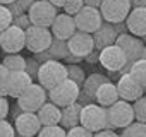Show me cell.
Segmentation results:
<instances>
[{
    "instance_id": "obj_8",
    "label": "cell",
    "mask_w": 146,
    "mask_h": 137,
    "mask_svg": "<svg viewBox=\"0 0 146 137\" xmlns=\"http://www.w3.org/2000/svg\"><path fill=\"white\" fill-rule=\"evenodd\" d=\"M57 14H58L57 7L52 5L48 0H36L28 11L31 24L40 26V28H50L53 19L57 17Z\"/></svg>"
},
{
    "instance_id": "obj_11",
    "label": "cell",
    "mask_w": 146,
    "mask_h": 137,
    "mask_svg": "<svg viewBox=\"0 0 146 137\" xmlns=\"http://www.w3.org/2000/svg\"><path fill=\"white\" fill-rule=\"evenodd\" d=\"M26 46L24 29L11 24L7 29L0 33V50L5 53H21Z\"/></svg>"
},
{
    "instance_id": "obj_39",
    "label": "cell",
    "mask_w": 146,
    "mask_h": 137,
    "mask_svg": "<svg viewBox=\"0 0 146 137\" xmlns=\"http://www.w3.org/2000/svg\"><path fill=\"white\" fill-rule=\"evenodd\" d=\"M93 137H120V135H119V134H115L113 130L103 128V130H100V132H95V134H93Z\"/></svg>"
},
{
    "instance_id": "obj_28",
    "label": "cell",
    "mask_w": 146,
    "mask_h": 137,
    "mask_svg": "<svg viewBox=\"0 0 146 137\" xmlns=\"http://www.w3.org/2000/svg\"><path fill=\"white\" fill-rule=\"evenodd\" d=\"M132 110H134V120L146 123V96H141L139 99H136L132 103Z\"/></svg>"
},
{
    "instance_id": "obj_18",
    "label": "cell",
    "mask_w": 146,
    "mask_h": 137,
    "mask_svg": "<svg viewBox=\"0 0 146 137\" xmlns=\"http://www.w3.org/2000/svg\"><path fill=\"white\" fill-rule=\"evenodd\" d=\"M35 81L26 74V70H17V72H11L9 79H7V96L17 99L28 88L29 84H33Z\"/></svg>"
},
{
    "instance_id": "obj_42",
    "label": "cell",
    "mask_w": 146,
    "mask_h": 137,
    "mask_svg": "<svg viewBox=\"0 0 146 137\" xmlns=\"http://www.w3.org/2000/svg\"><path fill=\"white\" fill-rule=\"evenodd\" d=\"M98 55H100V51H98V50H93V51H91L84 60H86L88 63H96V62H98Z\"/></svg>"
},
{
    "instance_id": "obj_36",
    "label": "cell",
    "mask_w": 146,
    "mask_h": 137,
    "mask_svg": "<svg viewBox=\"0 0 146 137\" xmlns=\"http://www.w3.org/2000/svg\"><path fill=\"white\" fill-rule=\"evenodd\" d=\"M12 24L17 26V28H21V29H24V31H26L29 26H33L31 21H29L28 12H26V14H21V16H17V17H14V19H12Z\"/></svg>"
},
{
    "instance_id": "obj_25",
    "label": "cell",
    "mask_w": 146,
    "mask_h": 137,
    "mask_svg": "<svg viewBox=\"0 0 146 137\" xmlns=\"http://www.w3.org/2000/svg\"><path fill=\"white\" fill-rule=\"evenodd\" d=\"M129 74L144 88L146 86V58H139L137 62H134V65L131 67Z\"/></svg>"
},
{
    "instance_id": "obj_13",
    "label": "cell",
    "mask_w": 146,
    "mask_h": 137,
    "mask_svg": "<svg viewBox=\"0 0 146 137\" xmlns=\"http://www.w3.org/2000/svg\"><path fill=\"white\" fill-rule=\"evenodd\" d=\"M117 91H119V98L129 103H134L136 99H139L141 96H144V88L129 74H120L119 81H117Z\"/></svg>"
},
{
    "instance_id": "obj_48",
    "label": "cell",
    "mask_w": 146,
    "mask_h": 137,
    "mask_svg": "<svg viewBox=\"0 0 146 137\" xmlns=\"http://www.w3.org/2000/svg\"><path fill=\"white\" fill-rule=\"evenodd\" d=\"M14 2H16V0H0V5H11Z\"/></svg>"
},
{
    "instance_id": "obj_46",
    "label": "cell",
    "mask_w": 146,
    "mask_h": 137,
    "mask_svg": "<svg viewBox=\"0 0 146 137\" xmlns=\"http://www.w3.org/2000/svg\"><path fill=\"white\" fill-rule=\"evenodd\" d=\"M11 113H12V115H14V118H17V117H19V115H21V113H23V110H21V108H19V105H17V103H16V105H14V108H12V110H11Z\"/></svg>"
},
{
    "instance_id": "obj_3",
    "label": "cell",
    "mask_w": 146,
    "mask_h": 137,
    "mask_svg": "<svg viewBox=\"0 0 146 137\" xmlns=\"http://www.w3.org/2000/svg\"><path fill=\"white\" fill-rule=\"evenodd\" d=\"M107 118H108V130L113 128H125L129 123L134 122V110L129 101L119 99L113 105L107 108Z\"/></svg>"
},
{
    "instance_id": "obj_32",
    "label": "cell",
    "mask_w": 146,
    "mask_h": 137,
    "mask_svg": "<svg viewBox=\"0 0 146 137\" xmlns=\"http://www.w3.org/2000/svg\"><path fill=\"white\" fill-rule=\"evenodd\" d=\"M9 74H11V70L4 63H0V96H7V79H9Z\"/></svg>"
},
{
    "instance_id": "obj_45",
    "label": "cell",
    "mask_w": 146,
    "mask_h": 137,
    "mask_svg": "<svg viewBox=\"0 0 146 137\" xmlns=\"http://www.w3.org/2000/svg\"><path fill=\"white\" fill-rule=\"evenodd\" d=\"M132 7H144L146 9V0H131Z\"/></svg>"
},
{
    "instance_id": "obj_37",
    "label": "cell",
    "mask_w": 146,
    "mask_h": 137,
    "mask_svg": "<svg viewBox=\"0 0 146 137\" xmlns=\"http://www.w3.org/2000/svg\"><path fill=\"white\" fill-rule=\"evenodd\" d=\"M9 113H11V106L7 96H0V120H7Z\"/></svg>"
},
{
    "instance_id": "obj_33",
    "label": "cell",
    "mask_w": 146,
    "mask_h": 137,
    "mask_svg": "<svg viewBox=\"0 0 146 137\" xmlns=\"http://www.w3.org/2000/svg\"><path fill=\"white\" fill-rule=\"evenodd\" d=\"M38 68H40V63L36 62V58L33 57V58H26V74L33 79V81H36V77H38Z\"/></svg>"
},
{
    "instance_id": "obj_23",
    "label": "cell",
    "mask_w": 146,
    "mask_h": 137,
    "mask_svg": "<svg viewBox=\"0 0 146 137\" xmlns=\"http://www.w3.org/2000/svg\"><path fill=\"white\" fill-rule=\"evenodd\" d=\"M107 81H110V79H107V76H103V74H98V72H93L91 76H88V77L84 79V82H83L81 89H83V91H84L88 96L95 98V93L98 91V88H100L102 84H105Z\"/></svg>"
},
{
    "instance_id": "obj_21",
    "label": "cell",
    "mask_w": 146,
    "mask_h": 137,
    "mask_svg": "<svg viewBox=\"0 0 146 137\" xmlns=\"http://www.w3.org/2000/svg\"><path fill=\"white\" fill-rule=\"evenodd\" d=\"M38 120L41 123V127H48V125H58L60 123V117H62V108H58L57 105H53L52 101H46L38 111Z\"/></svg>"
},
{
    "instance_id": "obj_47",
    "label": "cell",
    "mask_w": 146,
    "mask_h": 137,
    "mask_svg": "<svg viewBox=\"0 0 146 137\" xmlns=\"http://www.w3.org/2000/svg\"><path fill=\"white\" fill-rule=\"evenodd\" d=\"M48 2L58 9V7H64V5H65V2H67V0H48Z\"/></svg>"
},
{
    "instance_id": "obj_12",
    "label": "cell",
    "mask_w": 146,
    "mask_h": 137,
    "mask_svg": "<svg viewBox=\"0 0 146 137\" xmlns=\"http://www.w3.org/2000/svg\"><path fill=\"white\" fill-rule=\"evenodd\" d=\"M74 22H76V29H78V31L93 34V33L103 24V17H102V14H100V9L84 5V7L74 16Z\"/></svg>"
},
{
    "instance_id": "obj_51",
    "label": "cell",
    "mask_w": 146,
    "mask_h": 137,
    "mask_svg": "<svg viewBox=\"0 0 146 137\" xmlns=\"http://www.w3.org/2000/svg\"><path fill=\"white\" fill-rule=\"evenodd\" d=\"M0 51H2V50H0Z\"/></svg>"
},
{
    "instance_id": "obj_29",
    "label": "cell",
    "mask_w": 146,
    "mask_h": 137,
    "mask_svg": "<svg viewBox=\"0 0 146 137\" xmlns=\"http://www.w3.org/2000/svg\"><path fill=\"white\" fill-rule=\"evenodd\" d=\"M65 134L67 130L62 128L60 125H48V127H41L36 137H65Z\"/></svg>"
},
{
    "instance_id": "obj_24",
    "label": "cell",
    "mask_w": 146,
    "mask_h": 137,
    "mask_svg": "<svg viewBox=\"0 0 146 137\" xmlns=\"http://www.w3.org/2000/svg\"><path fill=\"white\" fill-rule=\"evenodd\" d=\"M2 63L9 68L11 72H17V70H24L26 68V58L19 53H7L2 60Z\"/></svg>"
},
{
    "instance_id": "obj_14",
    "label": "cell",
    "mask_w": 146,
    "mask_h": 137,
    "mask_svg": "<svg viewBox=\"0 0 146 137\" xmlns=\"http://www.w3.org/2000/svg\"><path fill=\"white\" fill-rule=\"evenodd\" d=\"M67 48H69L70 55H76L79 58H86L95 50L93 34L83 33V31H76L74 34L67 40Z\"/></svg>"
},
{
    "instance_id": "obj_9",
    "label": "cell",
    "mask_w": 146,
    "mask_h": 137,
    "mask_svg": "<svg viewBox=\"0 0 146 137\" xmlns=\"http://www.w3.org/2000/svg\"><path fill=\"white\" fill-rule=\"evenodd\" d=\"M24 36H26L24 48H28L33 55L48 50V46L52 45V40H53L50 28H40V26H29L24 31Z\"/></svg>"
},
{
    "instance_id": "obj_19",
    "label": "cell",
    "mask_w": 146,
    "mask_h": 137,
    "mask_svg": "<svg viewBox=\"0 0 146 137\" xmlns=\"http://www.w3.org/2000/svg\"><path fill=\"white\" fill-rule=\"evenodd\" d=\"M117 29H115V24H110V22H105L93 33V41H95V50H103L110 45H115L117 41Z\"/></svg>"
},
{
    "instance_id": "obj_16",
    "label": "cell",
    "mask_w": 146,
    "mask_h": 137,
    "mask_svg": "<svg viewBox=\"0 0 146 137\" xmlns=\"http://www.w3.org/2000/svg\"><path fill=\"white\" fill-rule=\"evenodd\" d=\"M50 31H52V36L57 38V40H64L67 41L72 34H74L78 29H76V22H74V17L69 16V14H57V17L53 19L52 26H50Z\"/></svg>"
},
{
    "instance_id": "obj_43",
    "label": "cell",
    "mask_w": 146,
    "mask_h": 137,
    "mask_svg": "<svg viewBox=\"0 0 146 137\" xmlns=\"http://www.w3.org/2000/svg\"><path fill=\"white\" fill-rule=\"evenodd\" d=\"M83 2H84V5H88V7H100L102 5V2H103V0H83Z\"/></svg>"
},
{
    "instance_id": "obj_2",
    "label": "cell",
    "mask_w": 146,
    "mask_h": 137,
    "mask_svg": "<svg viewBox=\"0 0 146 137\" xmlns=\"http://www.w3.org/2000/svg\"><path fill=\"white\" fill-rule=\"evenodd\" d=\"M79 125L88 128L90 132H100L103 128H108V118H107V108L100 106L98 103H91L81 108V118Z\"/></svg>"
},
{
    "instance_id": "obj_15",
    "label": "cell",
    "mask_w": 146,
    "mask_h": 137,
    "mask_svg": "<svg viewBox=\"0 0 146 137\" xmlns=\"http://www.w3.org/2000/svg\"><path fill=\"white\" fill-rule=\"evenodd\" d=\"M14 128H16V134L23 137H36V134L41 128V123L36 113L23 111L17 118H14Z\"/></svg>"
},
{
    "instance_id": "obj_34",
    "label": "cell",
    "mask_w": 146,
    "mask_h": 137,
    "mask_svg": "<svg viewBox=\"0 0 146 137\" xmlns=\"http://www.w3.org/2000/svg\"><path fill=\"white\" fill-rule=\"evenodd\" d=\"M65 137H93V132H90L83 125H76V127H72V128L67 130Z\"/></svg>"
},
{
    "instance_id": "obj_35",
    "label": "cell",
    "mask_w": 146,
    "mask_h": 137,
    "mask_svg": "<svg viewBox=\"0 0 146 137\" xmlns=\"http://www.w3.org/2000/svg\"><path fill=\"white\" fill-rule=\"evenodd\" d=\"M0 137H16V128L9 120H0Z\"/></svg>"
},
{
    "instance_id": "obj_20",
    "label": "cell",
    "mask_w": 146,
    "mask_h": 137,
    "mask_svg": "<svg viewBox=\"0 0 146 137\" xmlns=\"http://www.w3.org/2000/svg\"><path fill=\"white\" fill-rule=\"evenodd\" d=\"M119 91L117 86L112 81H107L105 84H102L98 88V91L95 93V103H98L103 108H108L110 105H113L115 101H119Z\"/></svg>"
},
{
    "instance_id": "obj_7",
    "label": "cell",
    "mask_w": 146,
    "mask_h": 137,
    "mask_svg": "<svg viewBox=\"0 0 146 137\" xmlns=\"http://www.w3.org/2000/svg\"><path fill=\"white\" fill-rule=\"evenodd\" d=\"M98 9L105 22L120 24L129 16L132 5H131V0H103Z\"/></svg>"
},
{
    "instance_id": "obj_50",
    "label": "cell",
    "mask_w": 146,
    "mask_h": 137,
    "mask_svg": "<svg viewBox=\"0 0 146 137\" xmlns=\"http://www.w3.org/2000/svg\"><path fill=\"white\" fill-rule=\"evenodd\" d=\"M144 96H146V86H144Z\"/></svg>"
},
{
    "instance_id": "obj_49",
    "label": "cell",
    "mask_w": 146,
    "mask_h": 137,
    "mask_svg": "<svg viewBox=\"0 0 146 137\" xmlns=\"http://www.w3.org/2000/svg\"><path fill=\"white\" fill-rule=\"evenodd\" d=\"M141 58H146V45H144V50H143V57Z\"/></svg>"
},
{
    "instance_id": "obj_31",
    "label": "cell",
    "mask_w": 146,
    "mask_h": 137,
    "mask_svg": "<svg viewBox=\"0 0 146 137\" xmlns=\"http://www.w3.org/2000/svg\"><path fill=\"white\" fill-rule=\"evenodd\" d=\"M12 24V14L7 5H0V33Z\"/></svg>"
},
{
    "instance_id": "obj_44",
    "label": "cell",
    "mask_w": 146,
    "mask_h": 137,
    "mask_svg": "<svg viewBox=\"0 0 146 137\" xmlns=\"http://www.w3.org/2000/svg\"><path fill=\"white\" fill-rule=\"evenodd\" d=\"M83 58H79V57H76V55H67V58H65V62L67 63H79Z\"/></svg>"
},
{
    "instance_id": "obj_10",
    "label": "cell",
    "mask_w": 146,
    "mask_h": 137,
    "mask_svg": "<svg viewBox=\"0 0 146 137\" xmlns=\"http://www.w3.org/2000/svg\"><path fill=\"white\" fill-rule=\"evenodd\" d=\"M98 62L103 68H107L108 72H122V68L127 63V57L124 53V50L117 45H110L103 50H100L98 55Z\"/></svg>"
},
{
    "instance_id": "obj_38",
    "label": "cell",
    "mask_w": 146,
    "mask_h": 137,
    "mask_svg": "<svg viewBox=\"0 0 146 137\" xmlns=\"http://www.w3.org/2000/svg\"><path fill=\"white\" fill-rule=\"evenodd\" d=\"M78 103L81 105V106H86V105H91V103H95V98H91V96H88L83 89L79 91V98H78Z\"/></svg>"
},
{
    "instance_id": "obj_30",
    "label": "cell",
    "mask_w": 146,
    "mask_h": 137,
    "mask_svg": "<svg viewBox=\"0 0 146 137\" xmlns=\"http://www.w3.org/2000/svg\"><path fill=\"white\" fill-rule=\"evenodd\" d=\"M83 7H84V2H83V0H67L65 5H64L62 9H64V12H65V14H69V16L74 17V16H76Z\"/></svg>"
},
{
    "instance_id": "obj_27",
    "label": "cell",
    "mask_w": 146,
    "mask_h": 137,
    "mask_svg": "<svg viewBox=\"0 0 146 137\" xmlns=\"http://www.w3.org/2000/svg\"><path fill=\"white\" fill-rule=\"evenodd\" d=\"M67 67V79H70L72 82H76L78 86H83L86 76H84V70H83V67L78 65V63H69L65 65Z\"/></svg>"
},
{
    "instance_id": "obj_22",
    "label": "cell",
    "mask_w": 146,
    "mask_h": 137,
    "mask_svg": "<svg viewBox=\"0 0 146 137\" xmlns=\"http://www.w3.org/2000/svg\"><path fill=\"white\" fill-rule=\"evenodd\" d=\"M81 105L76 101V103H72V105H69V106H64L62 108V117H60V127L62 128H65V130H69V128H72V127H76V125H79V118H81Z\"/></svg>"
},
{
    "instance_id": "obj_40",
    "label": "cell",
    "mask_w": 146,
    "mask_h": 137,
    "mask_svg": "<svg viewBox=\"0 0 146 137\" xmlns=\"http://www.w3.org/2000/svg\"><path fill=\"white\" fill-rule=\"evenodd\" d=\"M7 7H9L11 14H12V19H14V17H17V16H21V14H26V12H24V11H23L16 2H14V4H11V5H7Z\"/></svg>"
},
{
    "instance_id": "obj_6",
    "label": "cell",
    "mask_w": 146,
    "mask_h": 137,
    "mask_svg": "<svg viewBox=\"0 0 146 137\" xmlns=\"http://www.w3.org/2000/svg\"><path fill=\"white\" fill-rule=\"evenodd\" d=\"M79 91H81V86L72 82L70 79H65L64 82H60L58 86L48 91V99L53 105H57L58 108H64V106H69L78 101Z\"/></svg>"
},
{
    "instance_id": "obj_26",
    "label": "cell",
    "mask_w": 146,
    "mask_h": 137,
    "mask_svg": "<svg viewBox=\"0 0 146 137\" xmlns=\"http://www.w3.org/2000/svg\"><path fill=\"white\" fill-rule=\"evenodd\" d=\"M120 137H146V123L134 120L125 128H122Z\"/></svg>"
},
{
    "instance_id": "obj_5",
    "label": "cell",
    "mask_w": 146,
    "mask_h": 137,
    "mask_svg": "<svg viewBox=\"0 0 146 137\" xmlns=\"http://www.w3.org/2000/svg\"><path fill=\"white\" fill-rule=\"evenodd\" d=\"M117 46H120L127 57V63L125 67L122 68V72L120 74H125L131 70V67L134 65V62H137L141 57H143V50H144V43L141 38H136L129 33H122L117 36V41H115Z\"/></svg>"
},
{
    "instance_id": "obj_41",
    "label": "cell",
    "mask_w": 146,
    "mask_h": 137,
    "mask_svg": "<svg viewBox=\"0 0 146 137\" xmlns=\"http://www.w3.org/2000/svg\"><path fill=\"white\" fill-rule=\"evenodd\" d=\"M35 2H36V0H16V4H17L24 12H28V11H29V7H31Z\"/></svg>"
},
{
    "instance_id": "obj_4",
    "label": "cell",
    "mask_w": 146,
    "mask_h": 137,
    "mask_svg": "<svg viewBox=\"0 0 146 137\" xmlns=\"http://www.w3.org/2000/svg\"><path fill=\"white\" fill-rule=\"evenodd\" d=\"M48 99V91L38 84V82H33L29 84V88L17 98V105L23 111H29V113H36Z\"/></svg>"
},
{
    "instance_id": "obj_17",
    "label": "cell",
    "mask_w": 146,
    "mask_h": 137,
    "mask_svg": "<svg viewBox=\"0 0 146 137\" xmlns=\"http://www.w3.org/2000/svg\"><path fill=\"white\" fill-rule=\"evenodd\" d=\"M124 22L129 34L136 38L146 36V9L144 7H132Z\"/></svg>"
},
{
    "instance_id": "obj_1",
    "label": "cell",
    "mask_w": 146,
    "mask_h": 137,
    "mask_svg": "<svg viewBox=\"0 0 146 137\" xmlns=\"http://www.w3.org/2000/svg\"><path fill=\"white\" fill-rule=\"evenodd\" d=\"M65 79H67V67L60 60H46V62L40 63L36 81L46 91L53 89L55 86H58Z\"/></svg>"
}]
</instances>
